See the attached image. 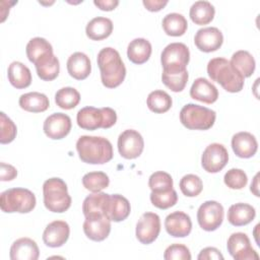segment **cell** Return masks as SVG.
<instances>
[{
    "instance_id": "9",
    "label": "cell",
    "mask_w": 260,
    "mask_h": 260,
    "mask_svg": "<svg viewBox=\"0 0 260 260\" xmlns=\"http://www.w3.org/2000/svg\"><path fill=\"white\" fill-rule=\"evenodd\" d=\"M223 207L214 200H208L202 203L197 211V221L200 228L206 232L217 230L223 220Z\"/></svg>"
},
{
    "instance_id": "12",
    "label": "cell",
    "mask_w": 260,
    "mask_h": 260,
    "mask_svg": "<svg viewBox=\"0 0 260 260\" xmlns=\"http://www.w3.org/2000/svg\"><path fill=\"white\" fill-rule=\"evenodd\" d=\"M160 232V219L156 213L145 212L136 224V238L144 245L154 242Z\"/></svg>"
},
{
    "instance_id": "31",
    "label": "cell",
    "mask_w": 260,
    "mask_h": 260,
    "mask_svg": "<svg viewBox=\"0 0 260 260\" xmlns=\"http://www.w3.org/2000/svg\"><path fill=\"white\" fill-rule=\"evenodd\" d=\"M231 64L232 66L245 78V77H250L256 67L255 59L254 57L245 50H240L235 52L232 55L231 58Z\"/></svg>"
},
{
    "instance_id": "48",
    "label": "cell",
    "mask_w": 260,
    "mask_h": 260,
    "mask_svg": "<svg viewBox=\"0 0 260 260\" xmlns=\"http://www.w3.org/2000/svg\"><path fill=\"white\" fill-rule=\"evenodd\" d=\"M93 4L96 7H99L101 10L111 11V10H114L119 5V1L118 0H94Z\"/></svg>"
},
{
    "instance_id": "34",
    "label": "cell",
    "mask_w": 260,
    "mask_h": 260,
    "mask_svg": "<svg viewBox=\"0 0 260 260\" xmlns=\"http://www.w3.org/2000/svg\"><path fill=\"white\" fill-rule=\"evenodd\" d=\"M172 98L170 94L164 90H153L151 91L146 100V105L148 109L156 114H162L168 112L172 107Z\"/></svg>"
},
{
    "instance_id": "38",
    "label": "cell",
    "mask_w": 260,
    "mask_h": 260,
    "mask_svg": "<svg viewBox=\"0 0 260 260\" xmlns=\"http://www.w3.org/2000/svg\"><path fill=\"white\" fill-rule=\"evenodd\" d=\"M188 78H189V75H188L187 69L183 71H177V72L162 71L161 73L162 83L167 87H169L172 91H175V92H180L185 88Z\"/></svg>"
},
{
    "instance_id": "28",
    "label": "cell",
    "mask_w": 260,
    "mask_h": 260,
    "mask_svg": "<svg viewBox=\"0 0 260 260\" xmlns=\"http://www.w3.org/2000/svg\"><path fill=\"white\" fill-rule=\"evenodd\" d=\"M113 31V22L108 17L98 16L92 18L85 27L87 38L92 41H102L110 37Z\"/></svg>"
},
{
    "instance_id": "25",
    "label": "cell",
    "mask_w": 260,
    "mask_h": 260,
    "mask_svg": "<svg viewBox=\"0 0 260 260\" xmlns=\"http://www.w3.org/2000/svg\"><path fill=\"white\" fill-rule=\"evenodd\" d=\"M256 216L255 208L248 203H236L228 210V220L232 225L242 226L250 223Z\"/></svg>"
},
{
    "instance_id": "47",
    "label": "cell",
    "mask_w": 260,
    "mask_h": 260,
    "mask_svg": "<svg viewBox=\"0 0 260 260\" xmlns=\"http://www.w3.org/2000/svg\"><path fill=\"white\" fill-rule=\"evenodd\" d=\"M142 3L147 10L156 12L161 10L168 4V0H143Z\"/></svg>"
},
{
    "instance_id": "8",
    "label": "cell",
    "mask_w": 260,
    "mask_h": 260,
    "mask_svg": "<svg viewBox=\"0 0 260 260\" xmlns=\"http://www.w3.org/2000/svg\"><path fill=\"white\" fill-rule=\"evenodd\" d=\"M190 60L189 48L183 43H171L161 52L162 71L177 72L186 70Z\"/></svg>"
},
{
    "instance_id": "30",
    "label": "cell",
    "mask_w": 260,
    "mask_h": 260,
    "mask_svg": "<svg viewBox=\"0 0 260 260\" xmlns=\"http://www.w3.org/2000/svg\"><path fill=\"white\" fill-rule=\"evenodd\" d=\"M214 14V6L208 1H196L192 4L189 11L191 20L198 25H204L211 22Z\"/></svg>"
},
{
    "instance_id": "17",
    "label": "cell",
    "mask_w": 260,
    "mask_h": 260,
    "mask_svg": "<svg viewBox=\"0 0 260 260\" xmlns=\"http://www.w3.org/2000/svg\"><path fill=\"white\" fill-rule=\"evenodd\" d=\"M69 235L70 228L66 221L54 220L46 226L43 233V241L48 247L58 248L67 242Z\"/></svg>"
},
{
    "instance_id": "23",
    "label": "cell",
    "mask_w": 260,
    "mask_h": 260,
    "mask_svg": "<svg viewBox=\"0 0 260 260\" xmlns=\"http://www.w3.org/2000/svg\"><path fill=\"white\" fill-rule=\"evenodd\" d=\"M38 76L45 81L54 80L60 71V63L53 52L41 56L35 63Z\"/></svg>"
},
{
    "instance_id": "11",
    "label": "cell",
    "mask_w": 260,
    "mask_h": 260,
    "mask_svg": "<svg viewBox=\"0 0 260 260\" xmlns=\"http://www.w3.org/2000/svg\"><path fill=\"white\" fill-rule=\"evenodd\" d=\"M229 161L226 148L220 143H211L203 151L201 166L208 173L220 172Z\"/></svg>"
},
{
    "instance_id": "22",
    "label": "cell",
    "mask_w": 260,
    "mask_h": 260,
    "mask_svg": "<svg viewBox=\"0 0 260 260\" xmlns=\"http://www.w3.org/2000/svg\"><path fill=\"white\" fill-rule=\"evenodd\" d=\"M190 96L205 104H213L218 99V90L206 78L199 77L194 80L190 88Z\"/></svg>"
},
{
    "instance_id": "5",
    "label": "cell",
    "mask_w": 260,
    "mask_h": 260,
    "mask_svg": "<svg viewBox=\"0 0 260 260\" xmlns=\"http://www.w3.org/2000/svg\"><path fill=\"white\" fill-rule=\"evenodd\" d=\"M77 125L85 130H96L99 128L108 129L117 122L115 110L109 107L101 109L94 107H84L80 109L76 116Z\"/></svg>"
},
{
    "instance_id": "15",
    "label": "cell",
    "mask_w": 260,
    "mask_h": 260,
    "mask_svg": "<svg viewBox=\"0 0 260 260\" xmlns=\"http://www.w3.org/2000/svg\"><path fill=\"white\" fill-rule=\"evenodd\" d=\"M43 130L51 139H62L67 136L71 130V119L66 114L54 113L46 118Z\"/></svg>"
},
{
    "instance_id": "40",
    "label": "cell",
    "mask_w": 260,
    "mask_h": 260,
    "mask_svg": "<svg viewBox=\"0 0 260 260\" xmlns=\"http://www.w3.org/2000/svg\"><path fill=\"white\" fill-rule=\"evenodd\" d=\"M148 186L151 192H165L173 189V178L170 174L158 171L150 175Z\"/></svg>"
},
{
    "instance_id": "7",
    "label": "cell",
    "mask_w": 260,
    "mask_h": 260,
    "mask_svg": "<svg viewBox=\"0 0 260 260\" xmlns=\"http://www.w3.org/2000/svg\"><path fill=\"white\" fill-rule=\"evenodd\" d=\"M216 114L213 110L195 105L187 104L180 112V121L190 130H208L215 122Z\"/></svg>"
},
{
    "instance_id": "24",
    "label": "cell",
    "mask_w": 260,
    "mask_h": 260,
    "mask_svg": "<svg viewBox=\"0 0 260 260\" xmlns=\"http://www.w3.org/2000/svg\"><path fill=\"white\" fill-rule=\"evenodd\" d=\"M67 71L71 77L77 80L85 79L91 71L90 60L82 52H75L67 60Z\"/></svg>"
},
{
    "instance_id": "36",
    "label": "cell",
    "mask_w": 260,
    "mask_h": 260,
    "mask_svg": "<svg viewBox=\"0 0 260 260\" xmlns=\"http://www.w3.org/2000/svg\"><path fill=\"white\" fill-rule=\"evenodd\" d=\"M26 56L31 63H35L41 56L53 52L52 45L44 38L36 37L28 41L25 48Z\"/></svg>"
},
{
    "instance_id": "1",
    "label": "cell",
    "mask_w": 260,
    "mask_h": 260,
    "mask_svg": "<svg viewBox=\"0 0 260 260\" xmlns=\"http://www.w3.org/2000/svg\"><path fill=\"white\" fill-rule=\"evenodd\" d=\"M102 83L108 88L119 86L125 79L126 67L117 50L111 47L102 49L96 58Z\"/></svg>"
},
{
    "instance_id": "10",
    "label": "cell",
    "mask_w": 260,
    "mask_h": 260,
    "mask_svg": "<svg viewBox=\"0 0 260 260\" xmlns=\"http://www.w3.org/2000/svg\"><path fill=\"white\" fill-rule=\"evenodd\" d=\"M144 148V140L141 134L133 129L123 131L118 137V150L121 156L127 159L138 157Z\"/></svg>"
},
{
    "instance_id": "42",
    "label": "cell",
    "mask_w": 260,
    "mask_h": 260,
    "mask_svg": "<svg viewBox=\"0 0 260 260\" xmlns=\"http://www.w3.org/2000/svg\"><path fill=\"white\" fill-rule=\"evenodd\" d=\"M224 184L233 190L243 189L248 182V177L246 173L241 169H231L229 170L223 177Z\"/></svg>"
},
{
    "instance_id": "41",
    "label": "cell",
    "mask_w": 260,
    "mask_h": 260,
    "mask_svg": "<svg viewBox=\"0 0 260 260\" xmlns=\"http://www.w3.org/2000/svg\"><path fill=\"white\" fill-rule=\"evenodd\" d=\"M150 201L159 209H168L177 203L178 195L174 189L165 192H151Z\"/></svg>"
},
{
    "instance_id": "13",
    "label": "cell",
    "mask_w": 260,
    "mask_h": 260,
    "mask_svg": "<svg viewBox=\"0 0 260 260\" xmlns=\"http://www.w3.org/2000/svg\"><path fill=\"white\" fill-rule=\"evenodd\" d=\"M228 252L235 260L259 259V255L252 248L250 239L244 233H234L230 236L226 243Z\"/></svg>"
},
{
    "instance_id": "43",
    "label": "cell",
    "mask_w": 260,
    "mask_h": 260,
    "mask_svg": "<svg viewBox=\"0 0 260 260\" xmlns=\"http://www.w3.org/2000/svg\"><path fill=\"white\" fill-rule=\"evenodd\" d=\"M0 142L2 144L12 142L16 136L17 128L14 122L3 112L0 113Z\"/></svg>"
},
{
    "instance_id": "32",
    "label": "cell",
    "mask_w": 260,
    "mask_h": 260,
    "mask_svg": "<svg viewBox=\"0 0 260 260\" xmlns=\"http://www.w3.org/2000/svg\"><path fill=\"white\" fill-rule=\"evenodd\" d=\"M161 25L165 32L171 37H181L188 28V22L185 16L177 12L167 14L162 18Z\"/></svg>"
},
{
    "instance_id": "19",
    "label": "cell",
    "mask_w": 260,
    "mask_h": 260,
    "mask_svg": "<svg viewBox=\"0 0 260 260\" xmlns=\"http://www.w3.org/2000/svg\"><path fill=\"white\" fill-rule=\"evenodd\" d=\"M131 211L127 198L120 194H110L106 203L105 214L111 221L119 222L126 219Z\"/></svg>"
},
{
    "instance_id": "46",
    "label": "cell",
    "mask_w": 260,
    "mask_h": 260,
    "mask_svg": "<svg viewBox=\"0 0 260 260\" xmlns=\"http://www.w3.org/2000/svg\"><path fill=\"white\" fill-rule=\"evenodd\" d=\"M0 168H1V177H0L1 181H3V182L11 181L14 178H16L17 171L13 166L5 164V162L2 161L0 164Z\"/></svg>"
},
{
    "instance_id": "4",
    "label": "cell",
    "mask_w": 260,
    "mask_h": 260,
    "mask_svg": "<svg viewBox=\"0 0 260 260\" xmlns=\"http://www.w3.org/2000/svg\"><path fill=\"white\" fill-rule=\"evenodd\" d=\"M45 207L52 212H65L71 205L66 183L60 178H51L43 184Z\"/></svg>"
},
{
    "instance_id": "35",
    "label": "cell",
    "mask_w": 260,
    "mask_h": 260,
    "mask_svg": "<svg viewBox=\"0 0 260 260\" xmlns=\"http://www.w3.org/2000/svg\"><path fill=\"white\" fill-rule=\"evenodd\" d=\"M80 102V93L74 87L66 86L55 93L56 105L64 110L74 109Z\"/></svg>"
},
{
    "instance_id": "14",
    "label": "cell",
    "mask_w": 260,
    "mask_h": 260,
    "mask_svg": "<svg viewBox=\"0 0 260 260\" xmlns=\"http://www.w3.org/2000/svg\"><path fill=\"white\" fill-rule=\"evenodd\" d=\"M83 232L91 241H104L110 235L111 220L105 214L87 215L83 222Z\"/></svg>"
},
{
    "instance_id": "39",
    "label": "cell",
    "mask_w": 260,
    "mask_h": 260,
    "mask_svg": "<svg viewBox=\"0 0 260 260\" xmlns=\"http://www.w3.org/2000/svg\"><path fill=\"white\" fill-rule=\"evenodd\" d=\"M180 189L185 196L195 197L201 193L203 189V183L197 175L188 174L181 179Z\"/></svg>"
},
{
    "instance_id": "29",
    "label": "cell",
    "mask_w": 260,
    "mask_h": 260,
    "mask_svg": "<svg viewBox=\"0 0 260 260\" xmlns=\"http://www.w3.org/2000/svg\"><path fill=\"white\" fill-rule=\"evenodd\" d=\"M18 104L22 110L30 113L45 112L50 106L48 96L38 91H31L21 94Z\"/></svg>"
},
{
    "instance_id": "3",
    "label": "cell",
    "mask_w": 260,
    "mask_h": 260,
    "mask_svg": "<svg viewBox=\"0 0 260 260\" xmlns=\"http://www.w3.org/2000/svg\"><path fill=\"white\" fill-rule=\"evenodd\" d=\"M207 74L229 92H239L244 87V77L225 58L211 59L207 64Z\"/></svg>"
},
{
    "instance_id": "18",
    "label": "cell",
    "mask_w": 260,
    "mask_h": 260,
    "mask_svg": "<svg viewBox=\"0 0 260 260\" xmlns=\"http://www.w3.org/2000/svg\"><path fill=\"white\" fill-rule=\"evenodd\" d=\"M165 228L170 236L184 238L191 233L192 221L187 213L183 211H175L166 217Z\"/></svg>"
},
{
    "instance_id": "20",
    "label": "cell",
    "mask_w": 260,
    "mask_h": 260,
    "mask_svg": "<svg viewBox=\"0 0 260 260\" xmlns=\"http://www.w3.org/2000/svg\"><path fill=\"white\" fill-rule=\"evenodd\" d=\"M232 148L237 156L241 158H249L257 152L258 142L253 134L242 131L233 136Z\"/></svg>"
},
{
    "instance_id": "33",
    "label": "cell",
    "mask_w": 260,
    "mask_h": 260,
    "mask_svg": "<svg viewBox=\"0 0 260 260\" xmlns=\"http://www.w3.org/2000/svg\"><path fill=\"white\" fill-rule=\"evenodd\" d=\"M109 195L110 194L104 192H95L88 195L82 203V211L84 216L90 214H105L106 203Z\"/></svg>"
},
{
    "instance_id": "26",
    "label": "cell",
    "mask_w": 260,
    "mask_h": 260,
    "mask_svg": "<svg viewBox=\"0 0 260 260\" xmlns=\"http://www.w3.org/2000/svg\"><path fill=\"white\" fill-rule=\"evenodd\" d=\"M7 76L11 85L18 89L25 88L31 83L30 70L19 61H13L10 63L7 70Z\"/></svg>"
},
{
    "instance_id": "27",
    "label": "cell",
    "mask_w": 260,
    "mask_h": 260,
    "mask_svg": "<svg viewBox=\"0 0 260 260\" xmlns=\"http://www.w3.org/2000/svg\"><path fill=\"white\" fill-rule=\"evenodd\" d=\"M151 44L143 38H137L131 41L127 48L128 59L137 65L145 63L151 55Z\"/></svg>"
},
{
    "instance_id": "44",
    "label": "cell",
    "mask_w": 260,
    "mask_h": 260,
    "mask_svg": "<svg viewBox=\"0 0 260 260\" xmlns=\"http://www.w3.org/2000/svg\"><path fill=\"white\" fill-rule=\"evenodd\" d=\"M164 258L166 260H190L191 253L185 245L173 244L166 249Z\"/></svg>"
},
{
    "instance_id": "49",
    "label": "cell",
    "mask_w": 260,
    "mask_h": 260,
    "mask_svg": "<svg viewBox=\"0 0 260 260\" xmlns=\"http://www.w3.org/2000/svg\"><path fill=\"white\" fill-rule=\"evenodd\" d=\"M258 178H259V174H256L255 177H254L253 182L251 183V187H250L251 192H252L255 196H257V197L260 196V195H259V182H258Z\"/></svg>"
},
{
    "instance_id": "21",
    "label": "cell",
    "mask_w": 260,
    "mask_h": 260,
    "mask_svg": "<svg viewBox=\"0 0 260 260\" xmlns=\"http://www.w3.org/2000/svg\"><path fill=\"white\" fill-rule=\"evenodd\" d=\"M9 256L11 260H37L40 250L32 239L20 238L11 245Z\"/></svg>"
},
{
    "instance_id": "6",
    "label": "cell",
    "mask_w": 260,
    "mask_h": 260,
    "mask_svg": "<svg viewBox=\"0 0 260 260\" xmlns=\"http://www.w3.org/2000/svg\"><path fill=\"white\" fill-rule=\"evenodd\" d=\"M35 194L25 188H11L3 191L0 196L1 210L7 213L30 212L36 206Z\"/></svg>"
},
{
    "instance_id": "37",
    "label": "cell",
    "mask_w": 260,
    "mask_h": 260,
    "mask_svg": "<svg viewBox=\"0 0 260 260\" xmlns=\"http://www.w3.org/2000/svg\"><path fill=\"white\" fill-rule=\"evenodd\" d=\"M82 184L86 190L95 193L108 188L110 179L104 172H89L82 177Z\"/></svg>"
},
{
    "instance_id": "2",
    "label": "cell",
    "mask_w": 260,
    "mask_h": 260,
    "mask_svg": "<svg viewBox=\"0 0 260 260\" xmlns=\"http://www.w3.org/2000/svg\"><path fill=\"white\" fill-rule=\"evenodd\" d=\"M79 158L86 164L103 165L113 158L112 143L101 136H80L76 142Z\"/></svg>"
},
{
    "instance_id": "16",
    "label": "cell",
    "mask_w": 260,
    "mask_h": 260,
    "mask_svg": "<svg viewBox=\"0 0 260 260\" xmlns=\"http://www.w3.org/2000/svg\"><path fill=\"white\" fill-rule=\"evenodd\" d=\"M194 43L200 51L210 53L221 47L223 43V36L217 27H203L197 30L194 37Z\"/></svg>"
},
{
    "instance_id": "45",
    "label": "cell",
    "mask_w": 260,
    "mask_h": 260,
    "mask_svg": "<svg viewBox=\"0 0 260 260\" xmlns=\"http://www.w3.org/2000/svg\"><path fill=\"white\" fill-rule=\"evenodd\" d=\"M198 260H222L223 256L220 253V251L214 247H207L200 251L198 257Z\"/></svg>"
}]
</instances>
